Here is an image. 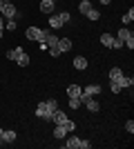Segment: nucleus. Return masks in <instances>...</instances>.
<instances>
[{
	"instance_id": "dca6fc26",
	"label": "nucleus",
	"mask_w": 134,
	"mask_h": 149,
	"mask_svg": "<svg viewBox=\"0 0 134 149\" xmlns=\"http://www.w3.org/2000/svg\"><path fill=\"white\" fill-rule=\"evenodd\" d=\"M2 143H16V131H2Z\"/></svg>"
},
{
	"instance_id": "1a4fd4ad",
	"label": "nucleus",
	"mask_w": 134,
	"mask_h": 149,
	"mask_svg": "<svg viewBox=\"0 0 134 149\" xmlns=\"http://www.w3.org/2000/svg\"><path fill=\"white\" fill-rule=\"evenodd\" d=\"M38 33H40L38 27H27V31H25L27 40H38Z\"/></svg>"
},
{
	"instance_id": "5701e85b",
	"label": "nucleus",
	"mask_w": 134,
	"mask_h": 149,
	"mask_svg": "<svg viewBox=\"0 0 134 149\" xmlns=\"http://www.w3.org/2000/svg\"><path fill=\"white\" fill-rule=\"evenodd\" d=\"M123 25H130V22H132V20H134V9H132V7H130V11L128 13H125V16H123Z\"/></svg>"
},
{
	"instance_id": "4be33fe9",
	"label": "nucleus",
	"mask_w": 134,
	"mask_h": 149,
	"mask_svg": "<svg viewBox=\"0 0 134 149\" xmlns=\"http://www.w3.org/2000/svg\"><path fill=\"white\" fill-rule=\"evenodd\" d=\"M45 42H47V49H49V47H56V45H58V36H54V33H49Z\"/></svg>"
},
{
	"instance_id": "a211bd4d",
	"label": "nucleus",
	"mask_w": 134,
	"mask_h": 149,
	"mask_svg": "<svg viewBox=\"0 0 134 149\" xmlns=\"http://www.w3.org/2000/svg\"><path fill=\"white\" fill-rule=\"evenodd\" d=\"M89 9H92V0H83V2L78 5V11L83 13V16H85V13L89 11Z\"/></svg>"
},
{
	"instance_id": "4468645a",
	"label": "nucleus",
	"mask_w": 134,
	"mask_h": 149,
	"mask_svg": "<svg viewBox=\"0 0 134 149\" xmlns=\"http://www.w3.org/2000/svg\"><path fill=\"white\" fill-rule=\"evenodd\" d=\"M40 11L43 13H51L54 11V2H51V0H40Z\"/></svg>"
},
{
	"instance_id": "39448f33",
	"label": "nucleus",
	"mask_w": 134,
	"mask_h": 149,
	"mask_svg": "<svg viewBox=\"0 0 134 149\" xmlns=\"http://www.w3.org/2000/svg\"><path fill=\"white\" fill-rule=\"evenodd\" d=\"M58 51H60V54H65V51H69L72 49V40L69 38H58Z\"/></svg>"
},
{
	"instance_id": "e433bc0d",
	"label": "nucleus",
	"mask_w": 134,
	"mask_h": 149,
	"mask_svg": "<svg viewBox=\"0 0 134 149\" xmlns=\"http://www.w3.org/2000/svg\"><path fill=\"white\" fill-rule=\"evenodd\" d=\"M98 2H103V5H109V2H112V0H98Z\"/></svg>"
},
{
	"instance_id": "bb28decb",
	"label": "nucleus",
	"mask_w": 134,
	"mask_h": 149,
	"mask_svg": "<svg viewBox=\"0 0 134 149\" xmlns=\"http://www.w3.org/2000/svg\"><path fill=\"white\" fill-rule=\"evenodd\" d=\"M51 31L49 29H40V33H38V42H45V40H47V36H49Z\"/></svg>"
},
{
	"instance_id": "393cba45",
	"label": "nucleus",
	"mask_w": 134,
	"mask_h": 149,
	"mask_svg": "<svg viewBox=\"0 0 134 149\" xmlns=\"http://www.w3.org/2000/svg\"><path fill=\"white\" fill-rule=\"evenodd\" d=\"M63 127H65V131H74V129H76V123H74V120H69V118H65Z\"/></svg>"
},
{
	"instance_id": "6ab92c4d",
	"label": "nucleus",
	"mask_w": 134,
	"mask_h": 149,
	"mask_svg": "<svg viewBox=\"0 0 134 149\" xmlns=\"http://www.w3.org/2000/svg\"><path fill=\"white\" fill-rule=\"evenodd\" d=\"M112 40H114L112 33H103V36H101V42L105 45V47H109V49H112Z\"/></svg>"
},
{
	"instance_id": "7c9ffc66",
	"label": "nucleus",
	"mask_w": 134,
	"mask_h": 149,
	"mask_svg": "<svg viewBox=\"0 0 134 149\" xmlns=\"http://www.w3.org/2000/svg\"><path fill=\"white\" fill-rule=\"evenodd\" d=\"M123 45H125V47H128V49L132 51V49H134V36H130V38H128V40H125Z\"/></svg>"
},
{
	"instance_id": "f257e3e1",
	"label": "nucleus",
	"mask_w": 134,
	"mask_h": 149,
	"mask_svg": "<svg viewBox=\"0 0 134 149\" xmlns=\"http://www.w3.org/2000/svg\"><path fill=\"white\" fill-rule=\"evenodd\" d=\"M16 13H18V9L13 7L11 0H2V5H0V16L9 20V18H16Z\"/></svg>"
},
{
	"instance_id": "72a5a7b5",
	"label": "nucleus",
	"mask_w": 134,
	"mask_h": 149,
	"mask_svg": "<svg viewBox=\"0 0 134 149\" xmlns=\"http://www.w3.org/2000/svg\"><path fill=\"white\" fill-rule=\"evenodd\" d=\"M125 129H128L130 134H134V120H128V123H125Z\"/></svg>"
},
{
	"instance_id": "c756f323",
	"label": "nucleus",
	"mask_w": 134,
	"mask_h": 149,
	"mask_svg": "<svg viewBox=\"0 0 134 149\" xmlns=\"http://www.w3.org/2000/svg\"><path fill=\"white\" fill-rule=\"evenodd\" d=\"M123 47V40H119V38L114 36V40H112V49H121Z\"/></svg>"
},
{
	"instance_id": "b1692460",
	"label": "nucleus",
	"mask_w": 134,
	"mask_h": 149,
	"mask_svg": "<svg viewBox=\"0 0 134 149\" xmlns=\"http://www.w3.org/2000/svg\"><path fill=\"white\" fill-rule=\"evenodd\" d=\"M45 102H47V107H49V111H51V113L58 109V100H56V98H49V100H45Z\"/></svg>"
},
{
	"instance_id": "ddd939ff",
	"label": "nucleus",
	"mask_w": 134,
	"mask_h": 149,
	"mask_svg": "<svg viewBox=\"0 0 134 149\" xmlns=\"http://www.w3.org/2000/svg\"><path fill=\"white\" fill-rule=\"evenodd\" d=\"M65 136H67L65 127H63V125H56V127H54V138H56V140H63Z\"/></svg>"
},
{
	"instance_id": "423d86ee",
	"label": "nucleus",
	"mask_w": 134,
	"mask_h": 149,
	"mask_svg": "<svg viewBox=\"0 0 134 149\" xmlns=\"http://www.w3.org/2000/svg\"><path fill=\"white\" fill-rule=\"evenodd\" d=\"M81 93H83V87H78V85L67 87V98H81Z\"/></svg>"
},
{
	"instance_id": "a878e982",
	"label": "nucleus",
	"mask_w": 134,
	"mask_h": 149,
	"mask_svg": "<svg viewBox=\"0 0 134 149\" xmlns=\"http://www.w3.org/2000/svg\"><path fill=\"white\" fill-rule=\"evenodd\" d=\"M58 18H60V22H63V25H67V22L72 20V16H69L67 11H60V13H58Z\"/></svg>"
},
{
	"instance_id": "f3484780",
	"label": "nucleus",
	"mask_w": 134,
	"mask_h": 149,
	"mask_svg": "<svg viewBox=\"0 0 134 149\" xmlns=\"http://www.w3.org/2000/svg\"><path fill=\"white\" fill-rule=\"evenodd\" d=\"M85 18H89V20H94V22H96V20L101 18V11H98V9H94V7H92V9H89V11L85 13Z\"/></svg>"
},
{
	"instance_id": "f03ea898",
	"label": "nucleus",
	"mask_w": 134,
	"mask_h": 149,
	"mask_svg": "<svg viewBox=\"0 0 134 149\" xmlns=\"http://www.w3.org/2000/svg\"><path fill=\"white\" fill-rule=\"evenodd\" d=\"M98 93H101V85H87V87H83L81 102H85L87 98H94V96H98Z\"/></svg>"
},
{
	"instance_id": "58836bf2",
	"label": "nucleus",
	"mask_w": 134,
	"mask_h": 149,
	"mask_svg": "<svg viewBox=\"0 0 134 149\" xmlns=\"http://www.w3.org/2000/svg\"><path fill=\"white\" fill-rule=\"evenodd\" d=\"M2 131H5V129H2V127H0V138H2Z\"/></svg>"
},
{
	"instance_id": "7ed1b4c3",
	"label": "nucleus",
	"mask_w": 134,
	"mask_h": 149,
	"mask_svg": "<svg viewBox=\"0 0 134 149\" xmlns=\"http://www.w3.org/2000/svg\"><path fill=\"white\" fill-rule=\"evenodd\" d=\"M36 116L43 120H49L51 118V111H49V107H47V102H40L38 107H36Z\"/></svg>"
},
{
	"instance_id": "f8f14e48",
	"label": "nucleus",
	"mask_w": 134,
	"mask_h": 149,
	"mask_svg": "<svg viewBox=\"0 0 134 149\" xmlns=\"http://www.w3.org/2000/svg\"><path fill=\"white\" fill-rule=\"evenodd\" d=\"M83 105L87 107V109H89V111H92V113H96V111H98V109H101V105H98V102H96L94 98H87V100H85V102H83Z\"/></svg>"
},
{
	"instance_id": "c85d7f7f",
	"label": "nucleus",
	"mask_w": 134,
	"mask_h": 149,
	"mask_svg": "<svg viewBox=\"0 0 134 149\" xmlns=\"http://www.w3.org/2000/svg\"><path fill=\"white\" fill-rule=\"evenodd\" d=\"M16 27H18L16 18H9V20H7V29H9V31H16Z\"/></svg>"
},
{
	"instance_id": "9d476101",
	"label": "nucleus",
	"mask_w": 134,
	"mask_h": 149,
	"mask_svg": "<svg viewBox=\"0 0 134 149\" xmlns=\"http://www.w3.org/2000/svg\"><path fill=\"white\" fill-rule=\"evenodd\" d=\"M130 36H134V33H132V31H130L125 25H123L121 29H119V33H116V38H119V40H123V42H125V40H128Z\"/></svg>"
},
{
	"instance_id": "aec40b11",
	"label": "nucleus",
	"mask_w": 134,
	"mask_h": 149,
	"mask_svg": "<svg viewBox=\"0 0 134 149\" xmlns=\"http://www.w3.org/2000/svg\"><path fill=\"white\" fill-rule=\"evenodd\" d=\"M22 47H16V49H11V51H7V58H9V60H16V58H18V54H22Z\"/></svg>"
},
{
	"instance_id": "c9c22d12",
	"label": "nucleus",
	"mask_w": 134,
	"mask_h": 149,
	"mask_svg": "<svg viewBox=\"0 0 134 149\" xmlns=\"http://www.w3.org/2000/svg\"><path fill=\"white\" fill-rule=\"evenodd\" d=\"M2 27H5V18H2V16H0V29H2Z\"/></svg>"
},
{
	"instance_id": "2f4dec72",
	"label": "nucleus",
	"mask_w": 134,
	"mask_h": 149,
	"mask_svg": "<svg viewBox=\"0 0 134 149\" xmlns=\"http://www.w3.org/2000/svg\"><path fill=\"white\" fill-rule=\"evenodd\" d=\"M49 56H51V58H58V56H60L58 47H49Z\"/></svg>"
},
{
	"instance_id": "9b49d317",
	"label": "nucleus",
	"mask_w": 134,
	"mask_h": 149,
	"mask_svg": "<svg viewBox=\"0 0 134 149\" xmlns=\"http://www.w3.org/2000/svg\"><path fill=\"white\" fill-rule=\"evenodd\" d=\"M123 78V71L119 67H112V71H109V82H119Z\"/></svg>"
},
{
	"instance_id": "473e14b6",
	"label": "nucleus",
	"mask_w": 134,
	"mask_h": 149,
	"mask_svg": "<svg viewBox=\"0 0 134 149\" xmlns=\"http://www.w3.org/2000/svg\"><path fill=\"white\" fill-rule=\"evenodd\" d=\"M89 147H92L89 140H81V143H78V149H89Z\"/></svg>"
},
{
	"instance_id": "cd10ccee",
	"label": "nucleus",
	"mask_w": 134,
	"mask_h": 149,
	"mask_svg": "<svg viewBox=\"0 0 134 149\" xmlns=\"http://www.w3.org/2000/svg\"><path fill=\"white\" fill-rule=\"evenodd\" d=\"M81 105H83V102H81V98H69V109H78Z\"/></svg>"
},
{
	"instance_id": "ea45409f",
	"label": "nucleus",
	"mask_w": 134,
	"mask_h": 149,
	"mask_svg": "<svg viewBox=\"0 0 134 149\" xmlns=\"http://www.w3.org/2000/svg\"><path fill=\"white\" fill-rule=\"evenodd\" d=\"M0 147H2V138H0Z\"/></svg>"
},
{
	"instance_id": "0eeeda50",
	"label": "nucleus",
	"mask_w": 134,
	"mask_h": 149,
	"mask_svg": "<svg viewBox=\"0 0 134 149\" xmlns=\"http://www.w3.org/2000/svg\"><path fill=\"white\" fill-rule=\"evenodd\" d=\"M72 65H74V69H78V71H83V69H87V58H85V56H76Z\"/></svg>"
},
{
	"instance_id": "f704fd0d",
	"label": "nucleus",
	"mask_w": 134,
	"mask_h": 149,
	"mask_svg": "<svg viewBox=\"0 0 134 149\" xmlns=\"http://www.w3.org/2000/svg\"><path fill=\"white\" fill-rule=\"evenodd\" d=\"M109 85H112V91H114V93L123 91V89H121V85H119V82H109Z\"/></svg>"
},
{
	"instance_id": "2eb2a0df",
	"label": "nucleus",
	"mask_w": 134,
	"mask_h": 149,
	"mask_svg": "<svg viewBox=\"0 0 134 149\" xmlns=\"http://www.w3.org/2000/svg\"><path fill=\"white\" fill-rule=\"evenodd\" d=\"M16 62H18L20 67H27V65H29V54H27V51H22V54H18V58H16Z\"/></svg>"
},
{
	"instance_id": "6e6552de",
	"label": "nucleus",
	"mask_w": 134,
	"mask_h": 149,
	"mask_svg": "<svg viewBox=\"0 0 134 149\" xmlns=\"http://www.w3.org/2000/svg\"><path fill=\"white\" fill-rule=\"evenodd\" d=\"M78 143H81V138L72 136V138H67V140L63 143V147H65V149H78Z\"/></svg>"
},
{
	"instance_id": "20e7f679",
	"label": "nucleus",
	"mask_w": 134,
	"mask_h": 149,
	"mask_svg": "<svg viewBox=\"0 0 134 149\" xmlns=\"http://www.w3.org/2000/svg\"><path fill=\"white\" fill-rule=\"evenodd\" d=\"M65 118H67V116H65V111H63V109H56V111H54V113H51V123H54V125H63L65 123Z\"/></svg>"
},
{
	"instance_id": "4c0bfd02",
	"label": "nucleus",
	"mask_w": 134,
	"mask_h": 149,
	"mask_svg": "<svg viewBox=\"0 0 134 149\" xmlns=\"http://www.w3.org/2000/svg\"><path fill=\"white\" fill-rule=\"evenodd\" d=\"M2 36H5V31H2V29H0V40H2Z\"/></svg>"
},
{
	"instance_id": "412c9836",
	"label": "nucleus",
	"mask_w": 134,
	"mask_h": 149,
	"mask_svg": "<svg viewBox=\"0 0 134 149\" xmlns=\"http://www.w3.org/2000/svg\"><path fill=\"white\" fill-rule=\"evenodd\" d=\"M49 27H51V29H60V27H63L60 18H58V16H51V18H49Z\"/></svg>"
},
{
	"instance_id": "a19ab883",
	"label": "nucleus",
	"mask_w": 134,
	"mask_h": 149,
	"mask_svg": "<svg viewBox=\"0 0 134 149\" xmlns=\"http://www.w3.org/2000/svg\"><path fill=\"white\" fill-rule=\"evenodd\" d=\"M51 2H54V5H56V0H51Z\"/></svg>"
},
{
	"instance_id": "79ce46f5",
	"label": "nucleus",
	"mask_w": 134,
	"mask_h": 149,
	"mask_svg": "<svg viewBox=\"0 0 134 149\" xmlns=\"http://www.w3.org/2000/svg\"><path fill=\"white\" fill-rule=\"evenodd\" d=\"M0 5H2V0H0Z\"/></svg>"
}]
</instances>
